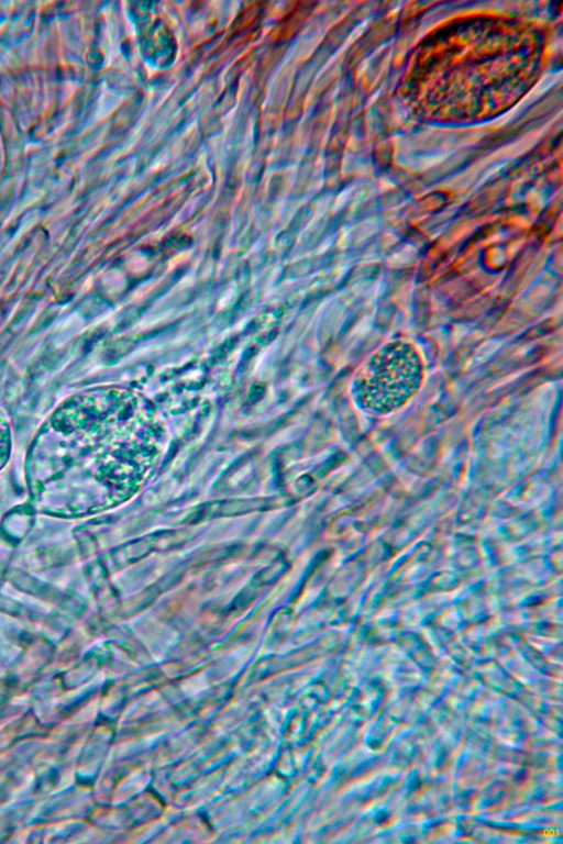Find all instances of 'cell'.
<instances>
[{
  "mask_svg": "<svg viewBox=\"0 0 563 844\" xmlns=\"http://www.w3.org/2000/svg\"><path fill=\"white\" fill-rule=\"evenodd\" d=\"M11 453V430L9 421L0 411V470L5 466Z\"/></svg>",
  "mask_w": 563,
  "mask_h": 844,
  "instance_id": "7a4b0ae2",
  "label": "cell"
},
{
  "mask_svg": "<svg viewBox=\"0 0 563 844\" xmlns=\"http://www.w3.org/2000/svg\"><path fill=\"white\" fill-rule=\"evenodd\" d=\"M426 366L418 347L405 338L386 342L356 370L351 384L362 410L388 414L404 407L422 387Z\"/></svg>",
  "mask_w": 563,
  "mask_h": 844,
  "instance_id": "6da1fadb",
  "label": "cell"
}]
</instances>
